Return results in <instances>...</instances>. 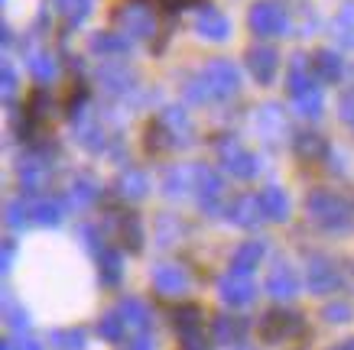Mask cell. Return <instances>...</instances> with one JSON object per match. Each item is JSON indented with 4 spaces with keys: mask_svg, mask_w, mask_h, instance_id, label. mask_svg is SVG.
I'll return each mask as SVG.
<instances>
[{
    "mask_svg": "<svg viewBox=\"0 0 354 350\" xmlns=\"http://www.w3.org/2000/svg\"><path fill=\"white\" fill-rule=\"evenodd\" d=\"M208 0H156V7H160L162 13H183L189 10V7H205Z\"/></svg>",
    "mask_w": 354,
    "mask_h": 350,
    "instance_id": "46",
    "label": "cell"
},
{
    "mask_svg": "<svg viewBox=\"0 0 354 350\" xmlns=\"http://www.w3.org/2000/svg\"><path fill=\"white\" fill-rule=\"evenodd\" d=\"M88 97H91V91H88V85L82 81V78H75L72 81V91H68V97H65V117L72 120V124H78L82 120V114H85V107H88Z\"/></svg>",
    "mask_w": 354,
    "mask_h": 350,
    "instance_id": "32",
    "label": "cell"
},
{
    "mask_svg": "<svg viewBox=\"0 0 354 350\" xmlns=\"http://www.w3.org/2000/svg\"><path fill=\"white\" fill-rule=\"evenodd\" d=\"M88 49H91L97 59H118V55L130 52V39L114 30H104V32H95V36L88 39Z\"/></svg>",
    "mask_w": 354,
    "mask_h": 350,
    "instance_id": "18",
    "label": "cell"
},
{
    "mask_svg": "<svg viewBox=\"0 0 354 350\" xmlns=\"http://www.w3.org/2000/svg\"><path fill=\"white\" fill-rule=\"evenodd\" d=\"M202 321H205V311L202 305H179L172 308V328L183 340L189 338H198L202 334Z\"/></svg>",
    "mask_w": 354,
    "mask_h": 350,
    "instance_id": "19",
    "label": "cell"
},
{
    "mask_svg": "<svg viewBox=\"0 0 354 350\" xmlns=\"http://www.w3.org/2000/svg\"><path fill=\"white\" fill-rule=\"evenodd\" d=\"M97 81H101V88H104L108 95L120 97L133 88L137 75L130 72V68H124V62H111V65H101V68H97Z\"/></svg>",
    "mask_w": 354,
    "mask_h": 350,
    "instance_id": "13",
    "label": "cell"
},
{
    "mask_svg": "<svg viewBox=\"0 0 354 350\" xmlns=\"http://www.w3.org/2000/svg\"><path fill=\"white\" fill-rule=\"evenodd\" d=\"M254 295H257V286H254L250 276L227 273V276L221 279V298H225L227 305H247V302H254Z\"/></svg>",
    "mask_w": 354,
    "mask_h": 350,
    "instance_id": "21",
    "label": "cell"
},
{
    "mask_svg": "<svg viewBox=\"0 0 354 350\" xmlns=\"http://www.w3.org/2000/svg\"><path fill=\"white\" fill-rule=\"evenodd\" d=\"M75 133H78V143H82V146L88 149V153H101V149L108 146V137H104V127H101V124H97V120H85V117H82V120H78L75 124Z\"/></svg>",
    "mask_w": 354,
    "mask_h": 350,
    "instance_id": "29",
    "label": "cell"
},
{
    "mask_svg": "<svg viewBox=\"0 0 354 350\" xmlns=\"http://www.w3.org/2000/svg\"><path fill=\"white\" fill-rule=\"evenodd\" d=\"M332 350H354V340H342V344H335Z\"/></svg>",
    "mask_w": 354,
    "mask_h": 350,
    "instance_id": "52",
    "label": "cell"
},
{
    "mask_svg": "<svg viewBox=\"0 0 354 350\" xmlns=\"http://www.w3.org/2000/svg\"><path fill=\"white\" fill-rule=\"evenodd\" d=\"M292 104H296V110H299L302 117H309V120H319L325 110V95H322V85L309 88V91H302V95L292 97Z\"/></svg>",
    "mask_w": 354,
    "mask_h": 350,
    "instance_id": "33",
    "label": "cell"
},
{
    "mask_svg": "<svg viewBox=\"0 0 354 350\" xmlns=\"http://www.w3.org/2000/svg\"><path fill=\"white\" fill-rule=\"evenodd\" d=\"M215 153H218V159H221V166L227 169V175H234V179H241V182L257 175V169H260L257 156H254L244 143H237L231 133H221V137L215 139Z\"/></svg>",
    "mask_w": 354,
    "mask_h": 350,
    "instance_id": "4",
    "label": "cell"
},
{
    "mask_svg": "<svg viewBox=\"0 0 354 350\" xmlns=\"http://www.w3.org/2000/svg\"><path fill=\"white\" fill-rule=\"evenodd\" d=\"M153 289L160 295H183L189 289V276H185L183 266H172V263H162L153 269Z\"/></svg>",
    "mask_w": 354,
    "mask_h": 350,
    "instance_id": "14",
    "label": "cell"
},
{
    "mask_svg": "<svg viewBox=\"0 0 354 350\" xmlns=\"http://www.w3.org/2000/svg\"><path fill=\"white\" fill-rule=\"evenodd\" d=\"M195 32L208 43H227L231 39V20L218 7L205 3V7H198V17H195Z\"/></svg>",
    "mask_w": 354,
    "mask_h": 350,
    "instance_id": "9",
    "label": "cell"
},
{
    "mask_svg": "<svg viewBox=\"0 0 354 350\" xmlns=\"http://www.w3.org/2000/svg\"><path fill=\"white\" fill-rule=\"evenodd\" d=\"M124 260H120V253L114 250V246H101L97 250V273H101V282L104 286H118L120 276H124Z\"/></svg>",
    "mask_w": 354,
    "mask_h": 350,
    "instance_id": "28",
    "label": "cell"
},
{
    "mask_svg": "<svg viewBox=\"0 0 354 350\" xmlns=\"http://www.w3.org/2000/svg\"><path fill=\"white\" fill-rule=\"evenodd\" d=\"M30 211H32V221L36 224H49V227H55V224L62 221V208L55 202H36L30 204Z\"/></svg>",
    "mask_w": 354,
    "mask_h": 350,
    "instance_id": "38",
    "label": "cell"
},
{
    "mask_svg": "<svg viewBox=\"0 0 354 350\" xmlns=\"http://www.w3.org/2000/svg\"><path fill=\"white\" fill-rule=\"evenodd\" d=\"M147 191H150V179H147L143 172L140 169H124V175L118 179V195L120 198L140 202V198H147Z\"/></svg>",
    "mask_w": 354,
    "mask_h": 350,
    "instance_id": "27",
    "label": "cell"
},
{
    "mask_svg": "<svg viewBox=\"0 0 354 350\" xmlns=\"http://www.w3.org/2000/svg\"><path fill=\"white\" fill-rule=\"evenodd\" d=\"M263 260V244L260 240H247L244 246H237V253L231 256V273L234 276H250Z\"/></svg>",
    "mask_w": 354,
    "mask_h": 350,
    "instance_id": "25",
    "label": "cell"
},
{
    "mask_svg": "<svg viewBox=\"0 0 354 350\" xmlns=\"http://www.w3.org/2000/svg\"><path fill=\"white\" fill-rule=\"evenodd\" d=\"M192 179H195V188H198V204L205 211H218V204L225 198V182L218 172H212L208 166H198L192 169Z\"/></svg>",
    "mask_w": 354,
    "mask_h": 350,
    "instance_id": "10",
    "label": "cell"
},
{
    "mask_svg": "<svg viewBox=\"0 0 354 350\" xmlns=\"http://www.w3.org/2000/svg\"><path fill=\"white\" fill-rule=\"evenodd\" d=\"M354 311L348 302H332V305H325V321H335V324H344V321H351Z\"/></svg>",
    "mask_w": 354,
    "mask_h": 350,
    "instance_id": "43",
    "label": "cell"
},
{
    "mask_svg": "<svg viewBox=\"0 0 354 350\" xmlns=\"http://www.w3.org/2000/svg\"><path fill=\"white\" fill-rule=\"evenodd\" d=\"M306 208L325 231H348L354 224V198L338 188H315L306 198Z\"/></svg>",
    "mask_w": 354,
    "mask_h": 350,
    "instance_id": "2",
    "label": "cell"
},
{
    "mask_svg": "<svg viewBox=\"0 0 354 350\" xmlns=\"http://www.w3.org/2000/svg\"><path fill=\"white\" fill-rule=\"evenodd\" d=\"M0 350H13V344H10V340H3V344H0Z\"/></svg>",
    "mask_w": 354,
    "mask_h": 350,
    "instance_id": "53",
    "label": "cell"
},
{
    "mask_svg": "<svg viewBox=\"0 0 354 350\" xmlns=\"http://www.w3.org/2000/svg\"><path fill=\"white\" fill-rule=\"evenodd\" d=\"M124 331H127L124 315H104V318L97 321V334L104 340H124Z\"/></svg>",
    "mask_w": 354,
    "mask_h": 350,
    "instance_id": "37",
    "label": "cell"
},
{
    "mask_svg": "<svg viewBox=\"0 0 354 350\" xmlns=\"http://www.w3.org/2000/svg\"><path fill=\"white\" fill-rule=\"evenodd\" d=\"M0 88H3V97H7V104L13 107V91H17V72H13V65L10 62H3L0 65Z\"/></svg>",
    "mask_w": 354,
    "mask_h": 350,
    "instance_id": "44",
    "label": "cell"
},
{
    "mask_svg": "<svg viewBox=\"0 0 354 350\" xmlns=\"http://www.w3.org/2000/svg\"><path fill=\"white\" fill-rule=\"evenodd\" d=\"M13 253H17V244H13L10 237L3 240V273L10 269V263H13Z\"/></svg>",
    "mask_w": 354,
    "mask_h": 350,
    "instance_id": "47",
    "label": "cell"
},
{
    "mask_svg": "<svg viewBox=\"0 0 354 350\" xmlns=\"http://www.w3.org/2000/svg\"><path fill=\"white\" fill-rule=\"evenodd\" d=\"M3 315H7V324H10L13 331H26V328H30V315H26L20 305H13V298H7V302H3Z\"/></svg>",
    "mask_w": 354,
    "mask_h": 350,
    "instance_id": "41",
    "label": "cell"
},
{
    "mask_svg": "<svg viewBox=\"0 0 354 350\" xmlns=\"http://www.w3.org/2000/svg\"><path fill=\"white\" fill-rule=\"evenodd\" d=\"M55 3V10L62 13V20L65 26H78V23H85L88 20V13H91V0H53Z\"/></svg>",
    "mask_w": 354,
    "mask_h": 350,
    "instance_id": "34",
    "label": "cell"
},
{
    "mask_svg": "<svg viewBox=\"0 0 354 350\" xmlns=\"http://www.w3.org/2000/svg\"><path fill=\"white\" fill-rule=\"evenodd\" d=\"M267 292L277 298H292L299 292V276L292 273V266H286V263L273 266V273L267 276Z\"/></svg>",
    "mask_w": 354,
    "mask_h": 350,
    "instance_id": "23",
    "label": "cell"
},
{
    "mask_svg": "<svg viewBox=\"0 0 354 350\" xmlns=\"http://www.w3.org/2000/svg\"><path fill=\"white\" fill-rule=\"evenodd\" d=\"M306 334V318L286 308H270L260 318V340L263 344H283V340H296Z\"/></svg>",
    "mask_w": 354,
    "mask_h": 350,
    "instance_id": "6",
    "label": "cell"
},
{
    "mask_svg": "<svg viewBox=\"0 0 354 350\" xmlns=\"http://www.w3.org/2000/svg\"><path fill=\"white\" fill-rule=\"evenodd\" d=\"M55 350H85V331H53Z\"/></svg>",
    "mask_w": 354,
    "mask_h": 350,
    "instance_id": "39",
    "label": "cell"
},
{
    "mask_svg": "<svg viewBox=\"0 0 354 350\" xmlns=\"http://www.w3.org/2000/svg\"><path fill=\"white\" fill-rule=\"evenodd\" d=\"M247 72H250V78L257 81V85H273L279 75V52L273 49V46L260 43V46H250L247 49Z\"/></svg>",
    "mask_w": 354,
    "mask_h": 350,
    "instance_id": "7",
    "label": "cell"
},
{
    "mask_svg": "<svg viewBox=\"0 0 354 350\" xmlns=\"http://www.w3.org/2000/svg\"><path fill=\"white\" fill-rule=\"evenodd\" d=\"M26 65H30L32 78H36V81H46V85L59 75V62H55L53 52H46V49H32V52L26 55Z\"/></svg>",
    "mask_w": 354,
    "mask_h": 350,
    "instance_id": "30",
    "label": "cell"
},
{
    "mask_svg": "<svg viewBox=\"0 0 354 350\" xmlns=\"http://www.w3.org/2000/svg\"><path fill=\"white\" fill-rule=\"evenodd\" d=\"M120 315H124V321H127V324H133V328H147V321H150L147 305H143V302H137V298H124V302H120Z\"/></svg>",
    "mask_w": 354,
    "mask_h": 350,
    "instance_id": "36",
    "label": "cell"
},
{
    "mask_svg": "<svg viewBox=\"0 0 354 350\" xmlns=\"http://www.w3.org/2000/svg\"><path fill=\"white\" fill-rule=\"evenodd\" d=\"M26 214H32V211H30V204H23L20 198L7 202V227H13V231H17V227H23V224L30 221Z\"/></svg>",
    "mask_w": 354,
    "mask_h": 350,
    "instance_id": "42",
    "label": "cell"
},
{
    "mask_svg": "<svg viewBox=\"0 0 354 350\" xmlns=\"http://www.w3.org/2000/svg\"><path fill=\"white\" fill-rule=\"evenodd\" d=\"M244 331H247L244 318H237V315H221V318H215L212 334H215L218 344H237V340L244 338Z\"/></svg>",
    "mask_w": 354,
    "mask_h": 350,
    "instance_id": "31",
    "label": "cell"
},
{
    "mask_svg": "<svg viewBox=\"0 0 354 350\" xmlns=\"http://www.w3.org/2000/svg\"><path fill=\"white\" fill-rule=\"evenodd\" d=\"M17 350H43V344H36V340H20Z\"/></svg>",
    "mask_w": 354,
    "mask_h": 350,
    "instance_id": "50",
    "label": "cell"
},
{
    "mask_svg": "<svg viewBox=\"0 0 354 350\" xmlns=\"http://www.w3.org/2000/svg\"><path fill=\"white\" fill-rule=\"evenodd\" d=\"M335 36L342 46L354 49V3H344L342 13L335 17Z\"/></svg>",
    "mask_w": 354,
    "mask_h": 350,
    "instance_id": "35",
    "label": "cell"
},
{
    "mask_svg": "<svg viewBox=\"0 0 354 350\" xmlns=\"http://www.w3.org/2000/svg\"><path fill=\"white\" fill-rule=\"evenodd\" d=\"M319 85V78H315V72H312V59H306V55H292L290 62V72H286V95L296 97L302 95V91H309V88Z\"/></svg>",
    "mask_w": 354,
    "mask_h": 350,
    "instance_id": "17",
    "label": "cell"
},
{
    "mask_svg": "<svg viewBox=\"0 0 354 350\" xmlns=\"http://www.w3.org/2000/svg\"><path fill=\"white\" fill-rule=\"evenodd\" d=\"M114 227H118V240L127 246L130 253H140L143 246V227H140V217L133 211H108Z\"/></svg>",
    "mask_w": 354,
    "mask_h": 350,
    "instance_id": "16",
    "label": "cell"
},
{
    "mask_svg": "<svg viewBox=\"0 0 354 350\" xmlns=\"http://www.w3.org/2000/svg\"><path fill=\"white\" fill-rule=\"evenodd\" d=\"M183 350H212V344H208V340H202V334H198V338L183 340Z\"/></svg>",
    "mask_w": 354,
    "mask_h": 350,
    "instance_id": "48",
    "label": "cell"
},
{
    "mask_svg": "<svg viewBox=\"0 0 354 350\" xmlns=\"http://www.w3.org/2000/svg\"><path fill=\"white\" fill-rule=\"evenodd\" d=\"M247 26L260 39H273V36H283L290 30V13L277 0H257L247 13Z\"/></svg>",
    "mask_w": 354,
    "mask_h": 350,
    "instance_id": "5",
    "label": "cell"
},
{
    "mask_svg": "<svg viewBox=\"0 0 354 350\" xmlns=\"http://www.w3.org/2000/svg\"><path fill=\"white\" fill-rule=\"evenodd\" d=\"M97 198V185L91 179H75L72 188H68V202L72 204H88Z\"/></svg>",
    "mask_w": 354,
    "mask_h": 350,
    "instance_id": "40",
    "label": "cell"
},
{
    "mask_svg": "<svg viewBox=\"0 0 354 350\" xmlns=\"http://www.w3.org/2000/svg\"><path fill=\"white\" fill-rule=\"evenodd\" d=\"M160 117L166 120L176 146H189V143H192V120H189V114H185L183 107H162Z\"/></svg>",
    "mask_w": 354,
    "mask_h": 350,
    "instance_id": "26",
    "label": "cell"
},
{
    "mask_svg": "<svg viewBox=\"0 0 354 350\" xmlns=\"http://www.w3.org/2000/svg\"><path fill=\"white\" fill-rule=\"evenodd\" d=\"M260 198V208H263V217L267 221H286L290 217V195L279 188V185H270V188H263L257 195Z\"/></svg>",
    "mask_w": 354,
    "mask_h": 350,
    "instance_id": "22",
    "label": "cell"
},
{
    "mask_svg": "<svg viewBox=\"0 0 354 350\" xmlns=\"http://www.w3.org/2000/svg\"><path fill=\"white\" fill-rule=\"evenodd\" d=\"M312 72H315V78H319L322 85H338L344 75V59L335 52V49L322 46V49L312 52Z\"/></svg>",
    "mask_w": 354,
    "mask_h": 350,
    "instance_id": "11",
    "label": "cell"
},
{
    "mask_svg": "<svg viewBox=\"0 0 354 350\" xmlns=\"http://www.w3.org/2000/svg\"><path fill=\"white\" fill-rule=\"evenodd\" d=\"M17 175H20V188L26 191V195H36V191H43L46 182H49V159H46V156H26V159L20 162Z\"/></svg>",
    "mask_w": 354,
    "mask_h": 350,
    "instance_id": "12",
    "label": "cell"
},
{
    "mask_svg": "<svg viewBox=\"0 0 354 350\" xmlns=\"http://www.w3.org/2000/svg\"><path fill=\"white\" fill-rule=\"evenodd\" d=\"M0 39H3V46H10V39H13V32H10V26H7V23L0 26Z\"/></svg>",
    "mask_w": 354,
    "mask_h": 350,
    "instance_id": "51",
    "label": "cell"
},
{
    "mask_svg": "<svg viewBox=\"0 0 354 350\" xmlns=\"http://www.w3.org/2000/svg\"><path fill=\"white\" fill-rule=\"evenodd\" d=\"M306 286L315 292V295H328L342 286V276H338V266L325 256H312L309 266H306Z\"/></svg>",
    "mask_w": 354,
    "mask_h": 350,
    "instance_id": "8",
    "label": "cell"
},
{
    "mask_svg": "<svg viewBox=\"0 0 354 350\" xmlns=\"http://www.w3.org/2000/svg\"><path fill=\"white\" fill-rule=\"evenodd\" d=\"M292 149H296V156H299L302 162H322V159H328V153H332L328 139H325L322 133H315V130H302V133H296Z\"/></svg>",
    "mask_w": 354,
    "mask_h": 350,
    "instance_id": "15",
    "label": "cell"
},
{
    "mask_svg": "<svg viewBox=\"0 0 354 350\" xmlns=\"http://www.w3.org/2000/svg\"><path fill=\"white\" fill-rule=\"evenodd\" d=\"M237 88H241L237 65L227 62V59H212V62L205 65L202 72L185 85V95H189V101H195V104H208V101H227V97H234Z\"/></svg>",
    "mask_w": 354,
    "mask_h": 350,
    "instance_id": "1",
    "label": "cell"
},
{
    "mask_svg": "<svg viewBox=\"0 0 354 350\" xmlns=\"http://www.w3.org/2000/svg\"><path fill=\"white\" fill-rule=\"evenodd\" d=\"M227 217L241 227H254V224L263 217V208H260V198L257 195H241L234 202L227 204Z\"/></svg>",
    "mask_w": 354,
    "mask_h": 350,
    "instance_id": "24",
    "label": "cell"
},
{
    "mask_svg": "<svg viewBox=\"0 0 354 350\" xmlns=\"http://www.w3.org/2000/svg\"><path fill=\"white\" fill-rule=\"evenodd\" d=\"M127 350H153V338H147V334H137V338H133V344H130Z\"/></svg>",
    "mask_w": 354,
    "mask_h": 350,
    "instance_id": "49",
    "label": "cell"
},
{
    "mask_svg": "<svg viewBox=\"0 0 354 350\" xmlns=\"http://www.w3.org/2000/svg\"><path fill=\"white\" fill-rule=\"evenodd\" d=\"M338 117L354 127V88H348V91L338 95Z\"/></svg>",
    "mask_w": 354,
    "mask_h": 350,
    "instance_id": "45",
    "label": "cell"
},
{
    "mask_svg": "<svg viewBox=\"0 0 354 350\" xmlns=\"http://www.w3.org/2000/svg\"><path fill=\"white\" fill-rule=\"evenodd\" d=\"M111 20H114L120 36H127V39H153V32H156V17H153L150 3H143V0L118 3Z\"/></svg>",
    "mask_w": 354,
    "mask_h": 350,
    "instance_id": "3",
    "label": "cell"
},
{
    "mask_svg": "<svg viewBox=\"0 0 354 350\" xmlns=\"http://www.w3.org/2000/svg\"><path fill=\"white\" fill-rule=\"evenodd\" d=\"M143 146H147L150 156H166V153L176 146V139H172V133L162 117H153L150 124L143 127Z\"/></svg>",
    "mask_w": 354,
    "mask_h": 350,
    "instance_id": "20",
    "label": "cell"
}]
</instances>
